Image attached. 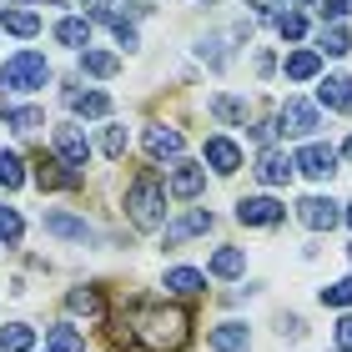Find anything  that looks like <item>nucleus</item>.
<instances>
[{"instance_id":"f257e3e1","label":"nucleus","mask_w":352,"mask_h":352,"mask_svg":"<svg viewBox=\"0 0 352 352\" xmlns=\"http://www.w3.org/2000/svg\"><path fill=\"white\" fill-rule=\"evenodd\" d=\"M131 332L146 352H182L191 338V317L182 307H141Z\"/></svg>"},{"instance_id":"f03ea898","label":"nucleus","mask_w":352,"mask_h":352,"mask_svg":"<svg viewBox=\"0 0 352 352\" xmlns=\"http://www.w3.org/2000/svg\"><path fill=\"white\" fill-rule=\"evenodd\" d=\"M126 217L136 232H166V186L156 182V171H141L126 186Z\"/></svg>"},{"instance_id":"7ed1b4c3","label":"nucleus","mask_w":352,"mask_h":352,"mask_svg":"<svg viewBox=\"0 0 352 352\" xmlns=\"http://www.w3.org/2000/svg\"><path fill=\"white\" fill-rule=\"evenodd\" d=\"M45 81H51V66H45V56H36V51H21V56H10L6 66H0V86H10V91H41Z\"/></svg>"},{"instance_id":"20e7f679","label":"nucleus","mask_w":352,"mask_h":352,"mask_svg":"<svg viewBox=\"0 0 352 352\" xmlns=\"http://www.w3.org/2000/svg\"><path fill=\"white\" fill-rule=\"evenodd\" d=\"M317 126H322V116H317V106L302 101V96H292V101L282 106V116H277V131L282 136H312Z\"/></svg>"},{"instance_id":"39448f33","label":"nucleus","mask_w":352,"mask_h":352,"mask_svg":"<svg viewBox=\"0 0 352 352\" xmlns=\"http://www.w3.org/2000/svg\"><path fill=\"white\" fill-rule=\"evenodd\" d=\"M282 217H287V206L277 197H242L236 201V221L242 227H277Z\"/></svg>"},{"instance_id":"423d86ee","label":"nucleus","mask_w":352,"mask_h":352,"mask_svg":"<svg viewBox=\"0 0 352 352\" xmlns=\"http://www.w3.org/2000/svg\"><path fill=\"white\" fill-rule=\"evenodd\" d=\"M166 171H171V176H166V191H171L176 201L201 197V186H206V166H197V162H171Z\"/></svg>"},{"instance_id":"0eeeda50","label":"nucleus","mask_w":352,"mask_h":352,"mask_svg":"<svg viewBox=\"0 0 352 352\" xmlns=\"http://www.w3.org/2000/svg\"><path fill=\"white\" fill-rule=\"evenodd\" d=\"M297 221L312 227V232H332L342 221V212H338V201H327V197H307V201H297Z\"/></svg>"},{"instance_id":"6e6552de","label":"nucleus","mask_w":352,"mask_h":352,"mask_svg":"<svg viewBox=\"0 0 352 352\" xmlns=\"http://www.w3.org/2000/svg\"><path fill=\"white\" fill-rule=\"evenodd\" d=\"M292 162H297L302 171H307L312 182H327V176L338 171V151H332V146H322V141H307V146H302V151L292 156Z\"/></svg>"},{"instance_id":"1a4fd4ad","label":"nucleus","mask_w":352,"mask_h":352,"mask_svg":"<svg viewBox=\"0 0 352 352\" xmlns=\"http://www.w3.org/2000/svg\"><path fill=\"white\" fill-rule=\"evenodd\" d=\"M212 227H217L212 212H186L182 221H166L162 247H182V242H191V236H201V232H212Z\"/></svg>"},{"instance_id":"9d476101","label":"nucleus","mask_w":352,"mask_h":352,"mask_svg":"<svg viewBox=\"0 0 352 352\" xmlns=\"http://www.w3.org/2000/svg\"><path fill=\"white\" fill-rule=\"evenodd\" d=\"M56 156H60L71 171H81V166L91 162V141L76 131V126H56Z\"/></svg>"},{"instance_id":"9b49d317","label":"nucleus","mask_w":352,"mask_h":352,"mask_svg":"<svg viewBox=\"0 0 352 352\" xmlns=\"http://www.w3.org/2000/svg\"><path fill=\"white\" fill-rule=\"evenodd\" d=\"M66 307L76 317H86V322H106V297L101 287H76V292H66Z\"/></svg>"},{"instance_id":"f8f14e48","label":"nucleus","mask_w":352,"mask_h":352,"mask_svg":"<svg viewBox=\"0 0 352 352\" xmlns=\"http://www.w3.org/2000/svg\"><path fill=\"white\" fill-rule=\"evenodd\" d=\"M206 342H212V352H247L252 347V327L247 322H221L206 332Z\"/></svg>"},{"instance_id":"ddd939ff","label":"nucleus","mask_w":352,"mask_h":352,"mask_svg":"<svg viewBox=\"0 0 352 352\" xmlns=\"http://www.w3.org/2000/svg\"><path fill=\"white\" fill-rule=\"evenodd\" d=\"M182 131L176 126H146V156L151 162H166V156H182Z\"/></svg>"},{"instance_id":"4468645a","label":"nucleus","mask_w":352,"mask_h":352,"mask_svg":"<svg viewBox=\"0 0 352 352\" xmlns=\"http://www.w3.org/2000/svg\"><path fill=\"white\" fill-rule=\"evenodd\" d=\"M45 232L51 236H66V242H96V227L81 217H66V212H45Z\"/></svg>"},{"instance_id":"2eb2a0df","label":"nucleus","mask_w":352,"mask_h":352,"mask_svg":"<svg viewBox=\"0 0 352 352\" xmlns=\"http://www.w3.org/2000/svg\"><path fill=\"white\" fill-rule=\"evenodd\" d=\"M292 156H287V151H277V146H262V156H257V176H262V182L267 186H282L287 182V176H292Z\"/></svg>"},{"instance_id":"dca6fc26","label":"nucleus","mask_w":352,"mask_h":352,"mask_svg":"<svg viewBox=\"0 0 352 352\" xmlns=\"http://www.w3.org/2000/svg\"><path fill=\"white\" fill-rule=\"evenodd\" d=\"M206 166H212L217 176H232L236 166H242V151H236V141L212 136V141H206Z\"/></svg>"},{"instance_id":"f3484780","label":"nucleus","mask_w":352,"mask_h":352,"mask_svg":"<svg viewBox=\"0 0 352 352\" xmlns=\"http://www.w3.org/2000/svg\"><path fill=\"white\" fill-rule=\"evenodd\" d=\"M166 292L171 297H201L206 292V272H197V267H171L166 272Z\"/></svg>"},{"instance_id":"a211bd4d","label":"nucleus","mask_w":352,"mask_h":352,"mask_svg":"<svg viewBox=\"0 0 352 352\" xmlns=\"http://www.w3.org/2000/svg\"><path fill=\"white\" fill-rule=\"evenodd\" d=\"M317 101L327 111H352V76H327V81L317 86Z\"/></svg>"},{"instance_id":"6ab92c4d","label":"nucleus","mask_w":352,"mask_h":352,"mask_svg":"<svg viewBox=\"0 0 352 352\" xmlns=\"http://www.w3.org/2000/svg\"><path fill=\"white\" fill-rule=\"evenodd\" d=\"M66 162H36V182H41V191H60V186H81V171H60Z\"/></svg>"},{"instance_id":"aec40b11","label":"nucleus","mask_w":352,"mask_h":352,"mask_svg":"<svg viewBox=\"0 0 352 352\" xmlns=\"http://www.w3.org/2000/svg\"><path fill=\"white\" fill-rule=\"evenodd\" d=\"M56 41L71 45V51H91V21H81V15H66V21L56 25Z\"/></svg>"},{"instance_id":"412c9836","label":"nucleus","mask_w":352,"mask_h":352,"mask_svg":"<svg viewBox=\"0 0 352 352\" xmlns=\"http://www.w3.org/2000/svg\"><path fill=\"white\" fill-rule=\"evenodd\" d=\"M242 267H247V252L242 247H221V252H212V262H206L212 277H242Z\"/></svg>"},{"instance_id":"4be33fe9","label":"nucleus","mask_w":352,"mask_h":352,"mask_svg":"<svg viewBox=\"0 0 352 352\" xmlns=\"http://www.w3.org/2000/svg\"><path fill=\"white\" fill-rule=\"evenodd\" d=\"M71 111L76 116H111V96L106 91H71Z\"/></svg>"},{"instance_id":"5701e85b","label":"nucleus","mask_w":352,"mask_h":352,"mask_svg":"<svg viewBox=\"0 0 352 352\" xmlns=\"http://www.w3.org/2000/svg\"><path fill=\"white\" fill-rule=\"evenodd\" d=\"M322 71V51H292L287 56V81H312Z\"/></svg>"},{"instance_id":"b1692460","label":"nucleus","mask_w":352,"mask_h":352,"mask_svg":"<svg viewBox=\"0 0 352 352\" xmlns=\"http://www.w3.org/2000/svg\"><path fill=\"white\" fill-rule=\"evenodd\" d=\"M0 116H6L10 131H36V126H45L41 106H6V101H0Z\"/></svg>"},{"instance_id":"393cba45","label":"nucleus","mask_w":352,"mask_h":352,"mask_svg":"<svg viewBox=\"0 0 352 352\" xmlns=\"http://www.w3.org/2000/svg\"><path fill=\"white\" fill-rule=\"evenodd\" d=\"M206 111H212L217 121H227V126H247V101H236V96H212Z\"/></svg>"},{"instance_id":"a878e982","label":"nucleus","mask_w":352,"mask_h":352,"mask_svg":"<svg viewBox=\"0 0 352 352\" xmlns=\"http://www.w3.org/2000/svg\"><path fill=\"white\" fill-rule=\"evenodd\" d=\"M0 30H10V36H36L41 15L36 10H6V6H0Z\"/></svg>"},{"instance_id":"bb28decb","label":"nucleus","mask_w":352,"mask_h":352,"mask_svg":"<svg viewBox=\"0 0 352 352\" xmlns=\"http://www.w3.org/2000/svg\"><path fill=\"white\" fill-rule=\"evenodd\" d=\"M45 352H86V338L71 322H60V327L45 332Z\"/></svg>"},{"instance_id":"cd10ccee","label":"nucleus","mask_w":352,"mask_h":352,"mask_svg":"<svg viewBox=\"0 0 352 352\" xmlns=\"http://www.w3.org/2000/svg\"><path fill=\"white\" fill-rule=\"evenodd\" d=\"M30 342H36V327L30 322H6L0 327V352H30Z\"/></svg>"},{"instance_id":"c85d7f7f","label":"nucleus","mask_w":352,"mask_h":352,"mask_svg":"<svg viewBox=\"0 0 352 352\" xmlns=\"http://www.w3.org/2000/svg\"><path fill=\"white\" fill-rule=\"evenodd\" d=\"M81 71L96 76V81H106V76H116V71H121V60H116V56H106V51H81Z\"/></svg>"},{"instance_id":"c756f323","label":"nucleus","mask_w":352,"mask_h":352,"mask_svg":"<svg viewBox=\"0 0 352 352\" xmlns=\"http://www.w3.org/2000/svg\"><path fill=\"white\" fill-rule=\"evenodd\" d=\"M352 51V36L342 25H322V56H347Z\"/></svg>"},{"instance_id":"7c9ffc66","label":"nucleus","mask_w":352,"mask_h":352,"mask_svg":"<svg viewBox=\"0 0 352 352\" xmlns=\"http://www.w3.org/2000/svg\"><path fill=\"white\" fill-rule=\"evenodd\" d=\"M21 182H25V171H21V156H15V151H0V186H6V191H15Z\"/></svg>"},{"instance_id":"2f4dec72","label":"nucleus","mask_w":352,"mask_h":352,"mask_svg":"<svg viewBox=\"0 0 352 352\" xmlns=\"http://www.w3.org/2000/svg\"><path fill=\"white\" fill-rule=\"evenodd\" d=\"M21 236H25V221L15 217L10 206H0V242H6V247H15Z\"/></svg>"},{"instance_id":"473e14b6","label":"nucleus","mask_w":352,"mask_h":352,"mask_svg":"<svg viewBox=\"0 0 352 352\" xmlns=\"http://www.w3.org/2000/svg\"><path fill=\"white\" fill-rule=\"evenodd\" d=\"M322 307H352V277L322 287Z\"/></svg>"},{"instance_id":"72a5a7b5","label":"nucleus","mask_w":352,"mask_h":352,"mask_svg":"<svg viewBox=\"0 0 352 352\" xmlns=\"http://www.w3.org/2000/svg\"><path fill=\"white\" fill-rule=\"evenodd\" d=\"M101 151L111 156V162H121V156H126V126H106V136H101Z\"/></svg>"},{"instance_id":"f704fd0d","label":"nucleus","mask_w":352,"mask_h":352,"mask_svg":"<svg viewBox=\"0 0 352 352\" xmlns=\"http://www.w3.org/2000/svg\"><path fill=\"white\" fill-rule=\"evenodd\" d=\"M277 30H282V41H302L307 36V21L297 10H287V15H277Z\"/></svg>"},{"instance_id":"c9c22d12","label":"nucleus","mask_w":352,"mask_h":352,"mask_svg":"<svg viewBox=\"0 0 352 352\" xmlns=\"http://www.w3.org/2000/svg\"><path fill=\"white\" fill-rule=\"evenodd\" d=\"M197 51H201V60H212V66H221V60H227V51H221V36H206Z\"/></svg>"},{"instance_id":"e433bc0d","label":"nucleus","mask_w":352,"mask_h":352,"mask_svg":"<svg viewBox=\"0 0 352 352\" xmlns=\"http://www.w3.org/2000/svg\"><path fill=\"white\" fill-rule=\"evenodd\" d=\"M322 15H327V25H338L342 15H352V0H322Z\"/></svg>"},{"instance_id":"4c0bfd02","label":"nucleus","mask_w":352,"mask_h":352,"mask_svg":"<svg viewBox=\"0 0 352 352\" xmlns=\"http://www.w3.org/2000/svg\"><path fill=\"white\" fill-rule=\"evenodd\" d=\"M252 141H262V146H272V136H277V121H257V126H247Z\"/></svg>"},{"instance_id":"58836bf2","label":"nucleus","mask_w":352,"mask_h":352,"mask_svg":"<svg viewBox=\"0 0 352 352\" xmlns=\"http://www.w3.org/2000/svg\"><path fill=\"white\" fill-rule=\"evenodd\" d=\"M338 352H352V317L338 322Z\"/></svg>"},{"instance_id":"ea45409f","label":"nucleus","mask_w":352,"mask_h":352,"mask_svg":"<svg viewBox=\"0 0 352 352\" xmlns=\"http://www.w3.org/2000/svg\"><path fill=\"white\" fill-rule=\"evenodd\" d=\"M247 6L257 10V15H277V6H282V0H247Z\"/></svg>"},{"instance_id":"a19ab883","label":"nucleus","mask_w":352,"mask_h":352,"mask_svg":"<svg viewBox=\"0 0 352 352\" xmlns=\"http://www.w3.org/2000/svg\"><path fill=\"white\" fill-rule=\"evenodd\" d=\"M81 6H91V10H106V6H111V0H81Z\"/></svg>"},{"instance_id":"79ce46f5","label":"nucleus","mask_w":352,"mask_h":352,"mask_svg":"<svg viewBox=\"0 0 352 352\" xmlns=\"http://www.w3.org/2000/svg\"><path fill=\"white\" fill-rule=\"evenodd\" d=\"M342 217H347V227H352V201H347V212H342Z\"/></svg>"},{"instance_id":"37998d69","label":"nucleus","mask_w":352,"mask_h":352,"mask_svg":"<svg viewBox=\"0 0 352 352\" xmlns=\"http://www.w3.org/2000/svg\"><path fill=\"white\" fill-rule=\"evenodd\" d=\"M342 156H352V136H347V146H342Z\"/></svg>"},{"instance_id":"c03bdc74","label":"nucleus","mask_w":352,"mask_h":352,"mask_svg":"<svg viewBox=\"0 0 352 352\" xmlns=\"http://www.w3.org/2000/svg\"><path fill=\"white\" fill-rule=\"evenodd\" d=\"M30 6H41V0H30ZM45 6H60V0H45Z\"/></svg>"},{"instance_id":"a18cd8bd","label":"nucleus","mask_w":352,"mask_h":352,"mask_svg":"<svg viewBox=\"0 0 352 352\" xmlns=\"http://www.w3.org/2000/svg\"><path fill=\"white\" fill-rule=\"evenodd\" d=\"M347 257H352V247H347Z\"/></svg>"}]
</instances>
